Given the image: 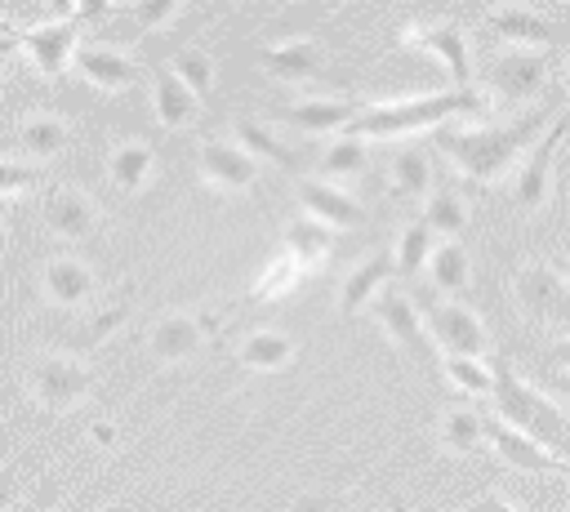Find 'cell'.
Here are the masks:
<instances>
[{
	"mask_svg": "<svg viewBox=\"0 0 570 512\" xmlns=\"http://www.w3.org/2000/svg\"><path fill=\"white\" fill-rule=\"evenodd\" d=\"M200 174L223 191H249L258 183V160L236 142H200Z\"/></svg>",
	"mask_w": 570,
	"mask_h": 512,
	"instance_id": "obj_18",
	"label": "cell"
},
{
	"mask_svg": "<svg viewBox=\"0 0 570 512\" xmlns=\"http://www.w3.org/2000/svg\"><path fill=\"white\" fill-rule=\"evenodd\" d=\"M232 129H236V147L240 151H249L254 160H272V165H285V169H298V151L285 142V138H276L267 125H258V120H249V116H236L232 120Z\"/></svg>",
	"mask_w": 570,
	"mask_h": 512,
	"instance_id": "obj_26",
	"label": "cell"
},
{
	"mask_svg": "<svg viewBox=\"0 0 570 512\" xmlns=\"http://www.w3.org/2000/svg\"><path fill=\"white\" fill-rule=\"evenodd\" d=\"M490 370H494L490 401H494L499 419L508 427H517L521 436H530L534 445H543L548 454H557V459L570 463V414H561L552 405V396H543L539 387H530L525 378H517V370L503 356H494Z\"/></svg>",
	"mask_w": 570,
	"mask_h": 512,
	"instance_id": "obj_3",
	"label": "cell"
},
{
	"mask_svg": "<svg viewBox=\"0 0 570 512\" xmlns=\"http://www.w3.org/2000/svg\"><path fill=\"white\" fill-rule=\"evenodd\" d=\"M174 13H178V4H174V0H147V4H134V22H138L142 31H151V27L169 22Z\"/></svg>",
	"mask_w": 570,
	"mask_h": 512,
	"instance_id": "obj_40",
	"label": "cell"
},
{
	"mask_svg": "<svg viewBox=\"0 0 570 512\" xmlns=\"http://www.w3.org/2000/svg\"><path fill=\"white\" fill-rule=\"evenodd\" d=\"M356 111L361 107L347 98H298V102L281 107V120L298 134H343Z\"/></svg>",
	"mask_w": 570,
	"mask_h": 512,
	"instance_id": "obj_20",
	"label": "cell"
},
{
	"mask_svg": "<svg viewBox=\"0 0 570 512\" xmlns=\"http://www.w3.org/2000/svg\"><path fill=\"white\" fill-rule=\"evenodd\" d=\"M432 232H428V223L423 218H414V223H405V232H401V240H396V276H419L423 272V263L432 258Z\"/></svg>",
	"mask_w": 570,
	"mask_h": 512,
	"instance_id": "obj_35",
	"label": "cell"
},
{
	"mask_svg": "<svg viewBox=\"0 0 570 512\" xmlns=\"http://www.w3.org/2000/svg\"><path fill=\"white\" fill-rule=\"evenodd\" d=\"M361 169H365V142H361V138L338 134V138L325 147V156H321V174L352 178V174H361Z\"/></svg>",
	"mask_w": 570,
	"mask_h": 512,
	"instance_id": "obj_38",
	"label": "cell"
},
{
	"mask_svg": "<svg viewBox=\"0 0 570 512\" xmlns=\"http://www.w3.org/2000/svg\"><path fill=\"white\" fill-rule=\"evenodd\" d=\"M4 245H9V232H4V223H0V254H4Z\"/></svg>",
	"mask_w": 570,
	"mask_h": 512,
	"instance_id": "obj_46",
	"label": "cell"
},
{
	"mask_svg": "<svg viewBox=\"0 0 570 512\" xmlns=\"http://www.w3.org/2000/svg\"><path fill=\"white\" fill-rule=\"evenodd\" d=\"M151 102H156V120H160L165 129H183V125H191L196 111H200V102L191 98V89H187L169 67H156V76H151Z\"/></svg>",
	"mask_w": 570,
	"mask_h": 512,
	"instance_id": "obj_23",
	"label": "cell"
},
{
	"mask_svg": "<svg viewBox=\"0 0 570 512\" xmlns=\"http://www.w3.org/2000/svg\"><path fill=\"white\" fill-rule=\"evenodd\" d=\"M485 445H490L508 467H517V472H539V476L557 472V476H570V463H566V459L548 454L543 445H534L530 436H521L517 427H508L503 419H485Z\"/></svg>",
	"mask_w": 570,
	"mask_h": 512,
	"instance_id": "obj_14",
	"label": "cell"
},
{
	"mask_svg": "<svg viewBox=\"0 0 570 512\" xmlns=\"http://www.w3.org/2000/svg\"><path fill=\"white\" fill-rule=\"evenodd\" d=\"M125 316H129L125 298H120V303H111V307H94L89 316H80V321H76V329L67 334V347H71V356H80V352H94L102 338H111V334L125 325Z\"/></svg>",
	"mask_w": 570,
	"mask_h": 512,
	"instance_id": "obj_29",
	"label": "cell"
},
{
	"mask_svg": "<svg viewBox=\"0 0 570 512\" xmlns=\"http://www.w3.org/2000/svg\"><path fill=\"white\" fill-rule=\"evenodd\" d=\"M40 285L58 307H85L94 298V272L80 258H49Z\"/></svg>",
	"mask_w": 570,
	"mask_h": 512,
	"instance_id": "obj_22",
	"label": "cell"
},
{
	"mask_svg": "<svg viewBox=\"0 0 570 512\" xmlns=\"http://www.w3.org/2000/svg\"><path fill=\"white\" fill-rule=\"evenodd\" d=\"M374 307V321L383 325V334L396 343V347H405L419 365H436V347H432V338H428V325H423V316H419V307L401 294V289H379V298L370 303Z\"/></svg>",
	"mask_w": 570,
	"mask_h": 512,
	"instance_id": "obj_8",
	"label": "cell"
},
{
	"mask_svg": "<svg viewBox=\"0 0 570 512\" xmlns=\"http://www.w3.org/2000/svg\"><path fill=\"white\" fill-rule=\"evenodd\" d=\"M76 71L94 85V89H107V93H120L138 80V67L129 53L111 49V45H80L76 49Z\"/></svg>",
	"mask_w": 570,
	"mask_h": 512,
	"instance_id": "obj_19",
	"label": "cell"
},
{
	"mask_svg": "<svg viewBox=\"0 0 570 512\" xmlns=\"http://www.w3.org/2000/svg\"><path fill=\"white\" fill-rule=\"evenodd\" d=\"M548 387H552L557 396H566V401H570V374H552V383H548Z\"/></svg>",
	"mask_w": 570,
	"mask_h": 512,
	"instance_id": "obj_44",
	"label": "cell"
},
{
	"mask_svg": "<svg viewBox=\"0 0 570 512\" xmlns=\"http://www.w3.org/2000/svg\"><path fill=\"white\" fill-rule=\"evenodd\" d=\"M294 196H298V205H303V214L307 218H316L321 227H361L365 223V209L343 191V187H334V183H325V178H298L294 183Z\"/></svg>",
	"mask_w": 570,
	"mask_h": 512,
	"instance_id": "obj_16",
	"label": "cell"
},
{
	"mask_svg": "<svg viewBox=\"0 0 570 512\" xmlns=\"http://www.w3.org/2000/svg\"><path fill=\"white\" fill-rule=\"evenodd\" d=\"M485 27L512 45V49H530V53H548L557 45V22L534 13V9H521V4H499V9H485Z\"/></svg>",
	"mask_w": 570,
	"mask_h": 512,
	"instance_id": "obj_13",
	"label": "cell"
},
{
	"mask_svg": "<svg viewBox=\"0 0 570 512\" xmlns=\"http://www.w3.org/2000/svg\"><path fill=\"white\" fill-rule=\"evenodd\" d=\"M392 272H396V263H392V254H387V249L370 254L361 267H352V272H347L343 289H338V312H343V316H356L365 303H374V298H379V289H387V285H392Z\"/></svg>",
	"mask_w": 570,
	"mask_h": 512,
	"instance_id": "obj_21",
	"label": "cell"
},
{
	"mask_svg": "<svg viewBox=\"0 0 570 512\" xmlns=\"http://www.w3.org/2000/svg\"><path fill=\"white\" fill-rule=\"evenodd\" d=\"M107 174L120 191H142L156 174V151L151 142H120L111 156H107Z\"/></svg>",
	"mask_w": 570,
	"mask_h": 512,
	"instance_id": "obj_25",
	"label": "cell"
},
{
	"mask_svg": "<svg viewBox=\"0 0 570 512\" xmlns=\"http://www.w3.org/2000/svg\"><path fill=\"white\" fill-rule=\"evenodd\" d=\"M552 107H539V111H525L517 120H503V125H481V129H436V151L445 160H454V169L463 178H472L476 187H490L499 183L503 174H512L517 156L552 125Z\"/></svg>",
	"mask_w": 570,
	"mask_h": 512,
	"instance_id": "obj_1",
	"label": "cell"
},
{
	"mask_svg": "<svg viewBox=\"0 0 570 512\" xmlns=\"http://www.w3.org/2000/svg\"><path fill=\"white\" fill-rule=\"evenodd\" d=\"M214 329H218V316H209V312H165L147 329V352L156 361L174 365V361L196 356Z\"/></svg>",
	"mask_w": 570,
	"mask_h": 512,
	"instance_id": "obj_9",
	"label": "cell"
},
{
	"mask_svg": "<svg viewBox=\"0 0 570 512\" xmlns=\"http://www.w3.org/2000/svg\"><path fill=\"white\" fill-rule=\"evenodd\" d=\"M566 138H570V111H561L534 138V147L525 151V160L517 165V174H512V205L521 214H534V209L548 205V196H552V160H557V151H561Z\"/></svg>",
	"mask_w": 570,
	"mask_h": 512,
	"instance_id": "obj_5",
	"label": "cell"
},
{
	"mask_svg": "<svg viewBox=\"0 0 570 512\" xmlns=\"http://www.w3.org/2000/svg\"><path fill=\"white\" fill-rule=\"evenodd\" d=\"M441 445L450 454H476L485 445V419L476 410H463V405L445 410L441 414Z\"/></svg>",
	"mask_w": 570,
	"mask_h": 512,
	"instance_id": "obj_30",
	"label": "cell"
},
{
	"mask_svg": "<svg viewBox=\"0 0 570 512\" xmlns=\"http://www.w3.org/2000/svg\"><path fill=\"white\" fill-rule=\"evenodd\" d=\"M18 49L31 58V67L45 76V80H58L71 62V53L80 49V22L76 13L58 18V22H40V27H27V31H13Z\"/></svg>",
	"mask_w": 570,
	"mask_h": 512,
	"instance_id": "obj_10",
	"label": "cell"
},
{
	"mask_svg": "<svg viewBox=\"0 0 570 512\" xmlns=\"http://www.w3.org/2000/svg\"><path fill=\"white\" fill-rule=\"evenodd\" d=\"M289 356H294V343L276 329H254L240 343V365H249V370H285Z\"/></svg>",
	"mask_w": 570,
	"mask_h": 512,
	"instance_id": "obj_32",
	"label": "cell"
},
{
	"mask_svg": "<svg viewBox=\"0 0 570 512\" xmlns=\"http://www.w3.org/2000/svg\"><path fill=\"white\" fill-rule=\"evenodd\" d=\"M298 280H303V267H298L289 254H276V258L263 267V276L249 285V303H281L285 294H294Z\"/></svg>",
	"mask_w": 570,
	"mask_h": 512,
	"instance_id": "obj_33",
	"label": "cell"
},
{
	"mask_svg": "<svg viewBox=\"0 0 570 512\" xmlns=\"http://www.w3.org/2000/svg\"><path fill=\"white\" fill-rule=\"evenodd\" d=\"M40 214H45V227L62 240H89L98 232V209L76 187H49L40 196Z\"/></svg>",
	"mask_w": 570,
	"mask_h": 512,
	"instance_id": "obj_15",
	"label": "cell"
},
{
	"mask_svg": "<svg viewBox=\"0 0 570 512\" xmlns=\"http://www.w3.org/2000/svg\"><path fill=\"white\" fill-rule=\"evenodd\" d=\"M4 31H9V27H4V18H0V36H4Z\"/></svg>",
	"mask_w": 570,
	"mask_h": 512,
	"instance_id": "obj_49",
	"label": "cell"
},
{
	"mask_svg": "<svg viewBox=\"0 0 570 512\" xmlns=\"http://www.w3.org/2000/svg\"><path fill=\"white\" fill-rule=\"evenodd\" d=\"M485 102L476 89H441V93H419V98H396V102H374L352 116L343 129L347 138H405L419 129H441L454 116H476Z\"/></svg>",
	"mask_w": 570,
	"mask_h": 512,
	"instance_id": "obj_2",
	"label": "cell"
},
{
	"mask_svg": "<svg viewBox=\"0 0 570 512\" xmlns=\"http://www.w3.org/2000/svg\"><path fill=\"white\" fill-rule=\"evenodd\" d=\"M169 71L191 89L196 102L209 98V89H214V58H209L205 49H178V53L169 58Z\"/></svg>",
	"mask_w": 570,
	"mask_h": 512,
	"instance_id": "obj_36",
	"label": "cell"
},
{
	"mask_svg": "<svg viewBox=\"0 0 570 512\" xmlns=\"http://www.w3.org/2000/svg\"><path fill=\"white\" fill-rule=\"evenodd\" d=\"M285 254H289L303 272H307V267H321V263L334 254V232L321 227L316 218L298 214V218L285 223Z\"/></svg>",
	"mask_w": 570,
	"mask_h": 512,
	"instance_id": "obj_24",
	"label": "cell"
},
{
	"mask_svg": "<svg viewBox=\"0 0 570 512\" xmlns=\"http://www.w3.org/2000/svg\"><path fill=\"white\" fill-rule=\"evenodd\" d=\"M512 298L534 325H552L570 334V267L557 258H534L517 267L512 276Z\"/></svg>",
	"mask_w": 570,
	"mask_h": 512,
	"instance_id": "obj_4",
	"label": "cell"
},
{
	"mask_svg": "<svg viewBox=\"0 0 570 512\" xmlns=\"http://www.w3.org/2000/svg\"><path fill=\"white\" fill-rule=\"evenodd\" d=\"M423 223H428L432 236H450L454 240L468 227V205L459 200L454 187H432L428 191V205H423Z\"/></svg>",
	"mask_w": 570,
	"mask_h": 512,
	"instance_id": "obj_31",
	"label": "cell"
},
{
	"mask_svg": "<svg viewBox=\"0 0 570 512\" xmlns=\"http://www.w3.org/2000/svg\"><path fill=\"white\" fill-rule=\"evenodd\" d=\"M67 142H71V129L62 120H53V116H36V120H22L18 125V151L27 156V165L58 156Z\"/></svg>",
	"mask_w": 570,
	"mask_h": 512,
	"instance_id": "obj_27",
	"label": "cell"
},
{
	"mask_svg": "<svg viewBox=\"0 0 570 512\" xmlns=\"http://www.w3.org/2000/svg\"><path fill=\"white\" fill-rule=\"evenodd\" d=\"M548 80V58L543 53H530V49H503L494 62H490V89L494 98L503 102H525L543 89Z\"/></svg>",
	"mask_w": 570,
	"mask_h": 512,
	"instance_id": "obj_12",
	"label": "cell"
},
{
	"mask_svg": "<svg viewBox=\"0 0 570 512\" xmlns=\"http://www.w3.org/2000/svg\"><path fill=\"white\" fill-rule=\"evenodd\" d=\"M428 272H432V285H436L441 294H459V289L468 285V272H472L468 249H463V245H454V240L436 245V249H432V258H428Z\"/></svg>",
	"mask_w": 570,
	"mask_h": 512,
	"instance_id": "obj_34",
	"label": "cell"
},
{
	"mask_svg": "<svg viewBox=\"0 0 570 512\" xmlns=\"http://www.w3.org/2000/svg\"><path fill=\"white\" fill-rule=\"evenodd\" d=\"M387 183H392V191H396L401 200H428V191H432V165H428V156H423L419 147L396 151Z\"/></svg>",
	"mask_w": 570,
	"mask_h": 512,
	"instance_id": "obj_28",
	"label": "cell"
},
{
	"mask_svg": "<svg viewBox=\"0 0 570 512\" xmlns=\"http://www.w3.org/2000/svg\"><path fill=\"white\" fill-rule=\"evenodd\" d=\"M18 40L13 36H0V71H4V58H9V49H13Z\"/></svg>",
	"mask_w": 570,
	"mask_h": 512,
	"instance_id": "obj_45",
	"label": "cell"
},
{
	"mask_svg": "<svg viewBox=\"0 0 570 512\" xmlns=\"http://www.w3.org/2000/svg\"><path fill=\"white\" fill-rule=\"evenodd\" d=\"M468 512H521V508H512V503L499 499V494H481V499L468 503Z\"/></svg>",
	"mask_w": 570,
	"mask_h": 512,
	"instance_id": "obj_42",
	"label": "cell"
},
{
	"mask_svg": "<svg viewBox=\"0 0 570 512\" xmlns=\"http://www.w3.org/2000/svg\"><path fill=\"white\" fill-rule=\"evenodd\" d=\"M401 40L423 49V53H432V58H441L450 80H454V89H472L468 85L472 80V53H468V36H463L459 22H410L401 31Z\"/></svg>",
	"mask_w": 570,
	"mask_h": 512,
	"instance_id": "obj_11",
	"label": "cell"
},
{
	"mask_svg": "<svg viewBox=\"0 0 570 512\" xmlns=\"http://www.w3.org/2000/svg\"><path fill=\"white\" fill-rule=\"evenodd\" d=\"M9 508H13V481L0 476V512H9Z\"/></svg>",
	"mask_w": 570,
	"mask_h": 512,
	"instance_id": "obj_43",
	"label": "cell"
},
{
	"mask_svg": "<svg viewBox=\"0 0 570 512\" xmlns=\"http://www.w3.org/2000/svg\"><path fill=\"white\" fill-rule=\"evenodd\" d=\"M40 183L36 165L27 160H0V196H18V191H31Z\"/></svg>",
	"mask_w": 570,
	"mask_h": 512,
	"instance_id": "obj_39",
	"label": "cell"
},
{
	"mask_svg": "<svg viewBox=\"0 0 570 512\" xmlns=\"http://www.w3.org/2000/svg\"><path fill=\"white\" fill-rule=\"evenodd\" d=\"M428 338L432 347H441L445 356H468V361H485L490 352V329L481 325V316L463 303H428L423 312Z\"/></svg>",
	"mask_w": 570,
	"mask_h": 512,
	"instance_id": "obj_7",
	"label": "cell"
},
{
	"mask_svg": "<svg viewBox=\"0 0 570 512\" xmlns=\"http://www.w3.org/2000/svg\"><path fill=\"white\" fill-rule=\"evenodd\" d=\"M548 361H552V374H570V334H561L548 347Z\"/></svg>",
	"mask_w": 570,
	"mask_h": 512,
	"instance_id": "obj_41",
	"label": "cell"
},
{
	"mask_svg": "<svg viewBox=\"0 0 570 512\" xmlns=\"http://www.w3.org/2000/svg\"><path fill=\"white\" fill-rule=\"evenodd\" d=\"M258 67L272 76V80H285V85H298V80H312L325 71V49L321 40H281V45H263L258 49Z\"/></svg>",
	"mask_w": 570,
	"mask_h": 512,
	"instance_id": "obj_17",
	"label": "cell"
},
{
	"mask_svg": "<svg viewBox=\"0 0 570 512\" xmlns=\"http://www.w3.org/2000/svg\"><path fill=\"white\" fill-rule=\"evenodd\" d=\"M561 80H566V93H570V58H566V76Z\"/></svg>",
	"mask_w": 570,
	"mask_h": 512,
	"instance_id": "obj_48",
	"label": "cell"
},
{
	"mask_svg": "<svg viewBox=\"0 0 570 512\" xmlns=\"http://www.w3.org/2000/svg\"><path fill=\"white\" fill-rule=\"evenodd\" d=\"M89 387H94V370L71 352H45L31 365V396L53 414L80 405L89 396Z\"/></svg>",
	"mask_w": 570,
	"mask_h": 512,
	"instance_id": "obj_6",
	"label": "cell"
},
{
	"mask_svg": "<svg viewBox=\"0 0 570 512\" xmlns=\"http://www.w3.org/2000/svg\"><path fill=\"white\" fill-rule=\"evenodd\" d=\"M392 512H410V508H405V503H401V499H392Z\"/></svg>",
	"mask_w": 570,
	"mask_h": 512,
	"instance_id": "obj_47",
	"label": "cell"
},
{
	"mask_svg": "<svg viewBox=\"0 0 570 512\" xmlns=\"http://www.w3.org/2000/svg\"><path fill=\"white\" fill-rule=\"evenodd\" d=\"M441 374L459 387V392H468V396H490V387H494V370L485 365V361H468V356H441Z\"/></svg>",
	"mask_w": 570,
	"mask_h": 512,
	"instance_id": "obj_37",
	"label": "cell"
}]
</instances>
